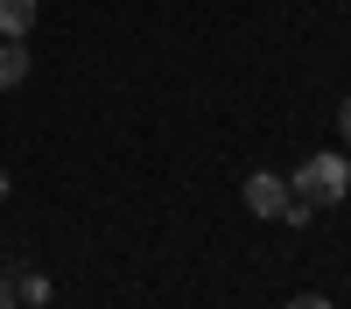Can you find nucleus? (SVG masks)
Here are the masks:
<instances>
[{
  "instance_id": "nucleus-5",
  "label": "nucleus",
  "mask_w": 351,
  "mask_h": 309,
  "mask_svg": "<svg viewBox=\"0 0 351 309\" xmlns=\"http://www.w3.org/2000/svg\"><path fill=\"white\" fill-rule=\"evenodd\" d=\"M14 295H21L28 309H43V302H49L56 288H49V274H21V281H14Z\"/></svg>"
},
{
  "instance_id": "nucleus-2",
  "label": "nucleus",
  "mask_w": 351,
  "mask_h": 309,
  "mask_svg": "<svg viewBox=\"0 0 351 309\" xmlns=\"http://www.w3.org/2000/svg\"><path fill=\"white\" fill-rule=\"evenodd\" d=\"M246 211H253V218H281V211H288V176L253 169V176H246Z\"/></svg>"
},
{
  "instance_id": "nucleus-1",
  "label": "nucleus",
  "mask_w": 351,
  "mask_h": 309,
  "mask_svg": "<svg viewBox=\"0 0 351 309\" xmlns=\"http://www.w3.org/2000/svg\"><path fill=\"white\" fill-rule=\"evenodd\" d=\"M288 197H295V204H309V211L344 204V197H351V162H344V155H309L295 176H288Z\"/></svg>"
},
{
  "instance_id": "nucleus-3",
  "label": "nucleus",
  "mask_w": 351,
  "mask_h": 309,
  "mask_svg": "<svg viewBox=\"0 0 351 309\" xmlns=\"http://www.w3.org/2000/svg\"><path fill=\"white\" fill-rule=\"evenodd\" d=\"M36 0H0V36H8V42H21L28 36V28H36Z\"/></svg>"
},
{
  "instance_id": "nucleus-4",
  "label": "nucleus",
  "mask_w": 351,
  "mask_h": 309,
  "mask_svg": "<svg viewBox=\"0 0 351 309\" xmlns=\"http://www.w3.org/2000/svg\"><path fill=\"white\" fill-rule=\"evenodd\" d=\"M21 77H28V42H8V36H0V92H14Z\"/></svg>"
},
{
  "instance_id": "nucleus-8",
  "label": "nucleus",
  "mask_w": 351,
  "mask_h": 309,
  "mask_svg": "<svg viewBox=\"0 0 351 309\" xmlns=\"http://www.w3.org/2000/svg\"><path fill=\"white\" fill-rule=\"evenodd\" d=\"M344 140H351V99H344Z\"/></svg>"
},
{
  "instance_id": "nucleus-7",
  "label": "nucleus",
  "mask_w": 351,
  "mask_h": 309,
  "mask_svg": "<svg viewBox=\"0 0 351 309\" xmlns=\"http://www.w3.org/2000/svg\"><path fill=\"white\" fill-rule=\"evenodd\" d=\"M281 309H330L324 295H295V302H281Z\"/></svg>"
},
{
  "instance_id": "nucleus-9",
  "label": "nucleus",
  "mask_w": 351,
  "mask_h": 309,
  "mask_svg": "<svg viewBox=\"0 0 351 309\" xmlns=\"http://www.w3.org/2000/svg\"><path fill=\"white\" fill-rule=\"evenodd\" d=\"M0 204H8V169H0Z\"/></svg>"
},
{
  "instance_id": "nucleus-6",
  "label": "nucleus",
  "mask_w": 351,
  "mask_h": 309,
  "mask_svg": "<svg viewBox=\"0 0 351 309\" xmlns=\"http://www.w3.org/2000/svg\"><path fill=\"white\" fill-rule=\"evenodd\" d=\"M0 309H21V295H14V281L0 274Z\"/></svg>"
}]
</instances>
